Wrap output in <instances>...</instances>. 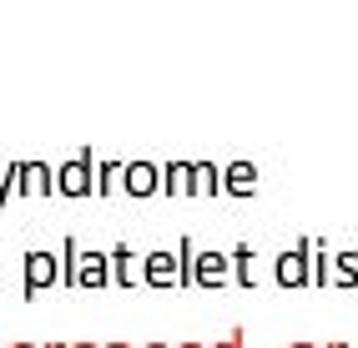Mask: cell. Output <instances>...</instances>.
<instances>
[{"instance_id":"6da1fadb","label":"cell","mask_w":358,"mask_h":348,"mask_svg":"<svg viewBox=\"0 0 358 348\" xmlns=\"http://www.w3.org/2000/svg\"><path fill=\"white\" fill-rule=\"evenodd\" d=\"M96 152L91 147H76L61 167H56V192L61 197H96Z\"/></svg>"},{"instance_id":"7a4b0ae2","label":"cell","mask_w":358,"mask_h":348,"mask_svg":"<svg viewBox=\"0 0 358 348\" xmlns=\"http://www.w3.org/2000/svg\"><path fill=\"white\" fill-rule=\"evenodd\" d=\"M61 283V247H26L20 252V288H26V298L45 293Z\"/></svg>"},{"instance_id":"3957f363","label":"cell","mask_w":358,"mask_h":348,"mask_svg":"<svg viewBox=\"0 0 358 348\" xmlns=\"http://www.w3.org/2000/svg\"><path fill=\"white\" fill-rule=\"evenodd\" d=\"M273 283L278 288H308L313 283V238H298L288 242L273 258Z\"/></svg>"},{"instance_id":"277c9868","label":"cell","mask_w":358,"mask_h":348,"mask_svg":"<svg viewBox=\"0 0 358 348\" xmlns=\"http://www.w3.org/2000/svg\"><path fill=\"white\" fill-rule=\"evenodd\" d=\"M141 277H147V288H182V252H177V242L141 252Z\"/></svg>"},{"instance_id":"5b68a950","label":"cell","mask_w":358,"mask_h":348,"mask_svg":"<svg viewBox=\"0 0 358 348\" xmlns=\"http://www.w3.org/2000/svg\"><path fill=\"white\" fill-rule=\"evenodd\" d=\"M122 192H127V197H157V192H162V161L131 157L127 172H122Z\"/></svg>"},{"instance_id":"8992f818","label":"cell","mask_w":358,"mask_h":348,"mask_svg":"<svg viewBox=\"0 0 358 348\" xmlns=\"http://www.w3.org/2000/svg\"><path fill=\"white\" fill-rule=\"evenodd\" d=\"M106 252H111V283H116V288H141V283H147V277H141V252H136L127 238L111 242Z\"/></svg>"},{"instance_id":"52a82bcc","label":"cell","mask_w":358,"mask_h":348,"mask_svg":"<svg viewBox=\"0 0 358 348\" xmlns=\"http://www.w3.org/2000/svg\"><path fill=\"white\" fill-rule=\"evenodd\" d=\"M15 192L51 197L56 192V167H51V161H15Z\"/></svg>"},{"instance_id":"ba28073f","label":"cell","mask_w":358,"mask_h":348,"mask_svg":"<svg viewBox=\"0 0 358 348\" xmlns=\"http://www.w3.org/2000/svg\"><path fill=\"white\" fill-rule=\"evenodd\" d=\"M76 288H111V252L106 247H81Z\"/></svg>"},{"instance_id":"9c48e42d","label":"cell","mask_w":358,"mask_h":348,"mask_svg":"<svg viewBox=\"0 0 358 348\" xmlns=\"http://www.w3.org/2000/svg\"><path fill=\"white\" fill-rule=\"evenodd\" d=\"M222 192H227V197H252V192H257V161L232 157L227 167H222Z\"/></svg>"},{"instance_id":"30bf717a","label":"cell","mask_w":358,"mask_h":348,"mask_svg":"<svg viewBox=\"0 0 358 348\" xmlns=\"http://www.w3.org/2000/svg\"><path fill=\"white\" fill-rule=\"evenodd\" d=\"M232 283H243V288L257 283V247L252 242H232Z\"/></svg>"},{"instance_id":"8fae6325","label":"cell","mask_w":358,"mask_h":348,"mask_svg":"<svg viewBox=\"0 0 358 348\" xmlns=\"http://www.w3.org/2000/svg\"><path fill=\"white\" fill-rule=\"evenodd\" d=\"M162 192L166 197L192 192V161H166V167H162Z\"/></svg>"},{"instance_id":"7c38bea8","label":"cell","mask_w":358,"mask_h":348,"mask_svg":"<svg viewBox=\"0 0 358 348\" xmlns=\"http://www.w3.org/2000/svg\"><path fill=\"white\" fill-rule=\"evenodd\" d=\"M333 288H358V247L333 252Z\"/></svg>"},{"instance_id":"4fadbf2b","label":"cell","mask_w":358,"mask_h":348,"mask_svg":"<svg viewBox=\"0 0 358 348\" xmlns=\"http://www.w3.org/2000/svg\"><path fill=\"white\" fill-rule=\"evenodd\" d=\"M192 192H202V197L222 192V167L217 161H192Z\"/></svg>"},{"instance_id":"5bb4252c","label":"cell","mask_w":358,"mask_h":348,"mask_svg":"<svg viewBox=\"0 0 358 348\" xmlns=\"http://www.w3.org/2000/svg\"><path fill=\"white\" fill-rule=\"evenodd\" d=\"M122 172H127V161H116V157L96 161V197H111L116 187H122Z\"/></svg>"},{"instance_id":"9a60e30c","label":"cell","mask_w":358,"mask_h":348,"mask_svg":"<svg viewBox=\"0 0 358 348\" xmlns=\"http://www.w3.org/2000/svg\"><path fill=\"white\" fill-rule=\"evenodd\" d=\"M333 283V247L328 238H313V288H328Z\"/></svg>"},{"instance_id":"2e32d148","label":"cell","mask_w":358,"mask_h":348,"mask_svg":"<svg viewBox=\"0 0 358 348\" xmlns=\"http://www.w3.org/2000/svg\"><path fill=\"white\" fill-rule=\"evenodd\" d=\"M76 273H81V242L76 238H61V283L76 288Z\"/></svg>"},{"instance_id":"e0dca14e","label":"cell","mask_w":358,"mask_h":348,"mask_svg":"<svg viewBox=\"0 0 358 348\" xmlns=\"http://www.w3.org/2000/svg\"><path fill=\"white\" fill-rule=\"evenodd\" d=\"M10 192H15V161H6V167H0V207L10 202Z\"/></svg>"},{"instance_id":"ac0fdd59","label":"cell","mask_w":358,"mask_h":348,"mask_svg":"<svg viewBox=\"0 0 358 348\" xmlns=\"http://www.w3.org/2000/svg\"><path fill=\"white\" fill-rule=\"evenodd\" d=\"M212 348H248V333H243V328H232L227 338H217V343H212Z\"/></svg>"},{"instance_id":"d6986e66","label":"cell","mask_w":358,"mask_h":348,"mask_svg":"<svg viewBox=\"0 0 358 348\" xmlns=\"http://www.w3.org/2000/svg\"><path fill=\"white\" fill-rule=\"evenodd\" d=\"M288 348H323V343H313V338H298V343H288Z\"/></svg>"},{"instance_id":"ffe728a7","label":"cell","mask_w":358,"mask_h":348,"mask_svg":"<svg viewBox=\"0 0 358 348\" xmlns=\"http://www.w3.org/2000/svg\"><path fill=\"white\" fill-rule=\"evenodd\" d=\"M172 348H212V343H197V338H187V343H172Z\"/></svg>"},{"instance_id":"44dd1931","label":"cell","mask_w":358,"mask_h":348,"mask_svg":"<svg viewBox=\"0 0 358 348\" xmlns=\"http://www.w3.org/2000/svg\"><path fill=\"white\" fill-rule=\"evenodd\" d=\"M71 348H106V343H86V338H81V343H71Z\"/></svg>"},{"instance_id":"7402d4cb","label":"cell","mask_w":358,"mask_h":348,"mask_svg":"<svg viewBox=\"0 0 358 348\" xmlns=\"http://www.w3.org/2000/svg\"><path fill=\"white\" fill-rule=\"evenodd\" d=\"M141 348H172V343H141Z\"/></svg>"},{"instance_id":"603a6c76","label":"cell","mask_w":358,"mask_h":348,"mask_svg":"<svg viewBox=\"0 0 358 348\" xmlns=\"http://www.w3.org/2000/svg\"><path fill=\"white\" fill-rule=\"evenodd\" d=\"M41 348H71V343H41Z\"/></svg>"},{"instance_id":"cb8c5ba5","label":"cell","mask_w":358,"mask_h":348,"mask_svg":"<svg viewBox=\"0 0 358 348\" xmlns=\"http://www.w3.org/2000/svg\"><path fill=\"white\" fill-rule=\"evenodd\" d=\"M10 348H41V343H10Z\"/></svg>"},{"instance_id":"d4e9b609","label":"cell","mask_w":358,"mask_h":348,"mask_svg":"<svg viewBox=\"0 0 358 348\" xmlns=\"http://www.w3.org/2000/svg\"><path fill=\"white\" fill-rule=\"evenodd\" d=\"M106 348H136V343H106Z\"/></svg>"},{"instance_id":"484cf974","label":"cell","mask_w":358,"mask_h":348,"mask_svg":"<svg viewBox=\"0 0 358 348\" xmlns=\"http://www.w3.org/2000/svg\"><path fill=\"white\" fill-rule=\"evenodd\" d=\"M0 258H6V242H0ZM0 277H6V268H0Z\"/></svg>"},{"instance_id":"4316f807","label":"cell","mask_w":358,"mask_h":348,"mask_svg":"<svg viewBox=\"0 0 358 348\" xmlns=\"http://www.w3.org/2000/svg\"><path fill=\"white\" fill-rule=\"evenodd\" d=\"M323 348H348V343H323Z\"/></svg>"},{"instance_id":"83f0119b","label":"cell","mask_w":358,"mask_h":348,"mask_svg":"<svg viewBox=\"0 0 358 348\" xmlns=\"http://www.w3.org/2000/svg\"><path fill=\"white\" fill-rule=\"evenodd\" d=\"M0 348H10V343H0Z\"/></svg>"}]
</instances>
